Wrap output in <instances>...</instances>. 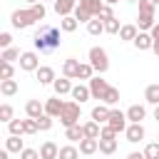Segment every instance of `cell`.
Masks as SVG:
<instances>
[{"label": "cell", "instance_id": "22", "mask_svg": "<svg viewBox=\"0 0 159 159\" xmlns=\"http://www.w3.org/2000/svg\"><path fill=\"white\" fill-rule=\"evenodd\" d=\"M89 97H92V92H89V84H75V87H72V99H75L77 104L87 102Z\"/></svg>", "mask_w": 159, "mask_h": 159}, {"label": "cell", "instance_id": "41", "mask_svg": "<svg viewBox=\"0 0 159 159\" xmlns=\"http://www.w3.org/2000/svg\"><path fill=\"white\" fill-rule=\"evenodd\" d=\"M15 75V67L10 62H0V80H12Z\"/></svg>", "mask_w": 159, "mask_h": 159}, {"label": "cell", "instance_id": "43", "mask_svg": "<svg viewBox=\"0 0 159 159\" xmlns=\"http://www.w3.org/2000/svg\"><path fill=\"white\" fill-rule=\"evenodd\" d=\"M40 132V127H37V119H25V134H37Z\"/></svg>", "mask_w": 159, "mask_h": 159}, {"label": "cell", "instance_id": "20", "mask_svg": "<svg viewBox=\"0 0 159 159\" xmlns=\"http://www.w3.org/2000/svg\"><path fill=\"white\" fill-rule=\"evenodd\" d=\"M109 112H112V107H107V104H97L94 109H92V119L97 122V124H107L109 122Z\"/></svg>", "mask_w": 159, "mask_h": 159}, {"label": "cell", "instance_id": "18", "mask_svg": "<svg viewBox=\"0 0 159 159\" xmlns=\"http://www.w3.org/2000/svg\"><path fill=\"white\" fill-rule=\"evenodd\" d=\"M137 35H139L137 22H127V25H122V30H119V40H122V42H134Z\"/></svg>", "mask_w": 159, "mask_h": 159}, {"label": "cell", "instance_id": "16", "mask_svg": "<svg viewBox=\"0 0 159 159\" xmlns=\"http://www.w3.org/2000/svg\"><path fill=\"white\" fill-rule=\"evenodd\" d=\"M144 117H147V107H144V104H132V107L127 109V119H129V124H142Z\"/></svg>", "mask_w": 159, "mask_h": 159}, {"label": "cell", "instance_id": "48", "mask_svg": "<svg viewBox=\"0 0 159 159\" xmlns=\"http://www.w3.org/2000/svg\"><path fill=\"white\" fill-rule=\"evenodd\" d=\"M112 17H114V10H112V5H107V2H104L102 12H99V20H112Z\"/></svg>", "mask_w": 159, "mask_h": 159}, {"label": "cell", "instance_id": "31", "mask_svg": "<svg viewBox=\"0 0 159 159\" xmlns=\"http://www.w3.org/2000/svg\"><path fill=\"white\" fill-rule=\"evenodd\" d=\"M144 99L149 102V104H159V84H147V89H144Z\"/></svg>", "mask_w": 159, "mask_h": 159}, {"label": "cell", "instance_id": "51", "mask_svg": "<svg viewBox=\"0 0 159 159\" xmlns=\"http://www.w3.org/2000/svg\"><path fill=\"white\" fill-rule=\"evenodd\" d=\"M0 159H10V152H7V149H2V152H0Z\"/></svg>", "mask_w": 159, "mask_h": 159}, {"label": "cell", "instance_id": "28", "mask_svg": "<svg viewBox=\"0 0 159 159\" xmlns=\"http://www.w3.org/2000/svg\"><path fill=\"white\" fill-rule=\"evenodd\" d=\"M77 27H80V22H77V17H75V15L60 17V30H62V32H75Z\"/></svg>", "mask_w": 159, "mask_h": 159}, {"label": "cell", "instance_id": "49", "mask_svg": "<svg viewBox=\"0 0 159 159\" xmlns=\"http://www.w3.org/2000/svg\"><path fill=\"white\" fill-rule=\"evenodd\" d=\"M154 2L152 0H139V12H154Z\"/></svg>", "mask_w": 159, "mask_h": 159}, {"label": "cell", "instance_id": "8", "mask_svg": "<svg viewBox=\"0 0 159 159\" xmlns=\"http://www.w3.org/2000/svg\"><path fill=\"white\" fill-rule=\"evenodd\" d=\"M20 70H25V72H37V70H40V57H37V52H22V55H20Z\"/></svg>", "mask_w": 159, "mask_h": 159}, {"label": "cell", "instance_id": "54", "mask_svg": "<svg viewBox=\"0 0 159 159\" xmlns=\"http://www.w3.org/2000/svg\"><path fill=\"white\" fill-rule=\"evenodd\" d=\"M25 2H30V5H35V2H40V0H25Z\"/></svg>", "mask_w": 159, "mask_h": 159}, {"label": "cell", "instance_id": "21", "mask_svg": "<svg viewBox=\"0 0 159 159\" xmlns=\"http://www.w3.org/2000/svg\"><path fill=\"white\" fill-rule=\"evenodd\" d=\"M72 87H75V84H72L67 77H57L55 84H52V89H55L57 97H62V94H72Z\"/></svg>", "mask_w": 159, "mask_h": 159}, {"label": "cell", "instance_id": "55", "mask_svg": "<svg viewBox=\"0 0 159 159\" xmlns=\"http://www.w3.org/2000/svg\"><path fill=\"white\" fill-rule=\"evenodd\" d=\"M152 2H154V5H159V0H152Z\"/></svg>", "mask_w": 159, "mask_h": 159}, {"label": "cell", "instance_id": "24", "mask_svg": "<svg viewBox=\"0 0 159 159\" xmlns=\"http://www.w3.org/2000/svg\"><path fill=\"white\" fill-rule=\"evenodd\" d=\"M82 129H84V137H89V139H99V134H102V124H97L94 119L84 122Z\"/></svg>", "mask_w": 159, "mask_h": 159}, {"label": "cell", "instance_id": "52", "mask_svg": "<svg viewBox=\"0 0 159 159\" xmlns=\"http://www.w3.org/2000/svg\"><path fill=\"white\" fill-rule=\"evenodd\" d=\"M154 119H157V122H159V104H157V107H154Z\"/></svg>", "mask_w": 159, "mask_h": 159}, {"label": "cell", "instance_id": "2", "mask_svg": "<svg viewBox=\"0 0 159 159\" xmlns=\"http://www.w3.org/2000/svg\"><path fill=\"white\" fill-rule=\"evenodd\" d=\"M102 7H104V2H102V0H77L75 17H77V22H84V25H87L92 17H99Z\"/></svg>", "mask_w": 159, "mask_h": 159}, {"label": "cell", "instance_id": "39", "mask_svg": "<svg viewBox=\"0 0 159 159\" xmlns=\"http://www.w3.org/2000/svg\"><path fill=\"white\" fill-rule=\"evenodd\" d=\"M15 117H12V107L5 102V104H0V122H5V124H10Z\"/></svg>", "mask_w": 159, "mask_h": 159}, {"label": "cell", "instance_id": "27", "mask_svg": "<svg viewBox=\"0 0 159 159\" xmlns=\"http://www.w3.org/2000/svg\"><path fill=\"white\" fill-rule=\"evenodd\" d=\"M99 149V139H89V137H84L82 142H80V154H94Z\"/></svg>", "mask_w": 159, "mask_h": 159}, {"label": "cell", "instance_id": "6", "mask_svg": "<svg viewBox=\"0 0 159 159\" xmlns=\"http://www.w3.org/2000/svg\"><path fill=\"white\" fill-rule=\"evenodd\" d=\"M117 134L119 132H127V127H129V119H127V112H122V109H114L112 107V112H109V122H107Z\"/></svg>", "mask_w": 159, "mask_h": 159}, {"label": "cell", "instance_id": "37", "mask_svg": "<svg viewBox=\"0 0 159 159\" xmlns=\"http://www.w3.org/2000/svg\"><path fill=\"white\" fill-rule=\"evenodd\" d=\"M30 12H32V17H35V20H45V17H47V7L42 5V0H40V2H35V5H30Z\"/></svg>", "mask_w": 159, "mask_h": 159}, {"label": "cell", "instance_id": "13", "mask_svg": "<svg viewBox=\"0 0 159 159\" xmlns=\"http://www.w3.org/2000/svg\"><path fill=\"white\" fill-rule=\"evenodd\" d=\"M52 5H55V12L60 17H67V15H72L77 10V0H55Z\"/></svg>", "mask_w": 159, "mask_h": 159}, {"label": "cell", "instance_id": "26", "mask_svg": "<svg viewBox=\"0 0 159 159\" xmlns=\"http://www.w3.org/2000/svg\"><path fill=\"white\" fill-rule=\"evenodd\" d=\"M5 149H7V152L20 154V152L25 149V142H22L20 137H15V134H7V139H5Z\"/></svg>", "mask_w": 159, "mask_h": 159}, {"label": "cell", "instance_id": "1", "mask_svg": "<svg viewBox=\"0 0 159 159\" xmlns=\"http://www.w3.org/2000/svg\"><path fill=\"white\" fill-rule=\"evenodd\" d=\"M35 47L40 52H47V50H55L60 47V27H50V25H40V30L35 32L32 37Z\"/></svg>", "mask_w": 159, "mask_h": 159}, {"label": "cell", "instance_id": "42", "mask_svg": "<svg viewBox=\"0 0 159 159\" xmlns=\"http://www.w3.org/2000/svg\"><path fill=\"white\" fill-rule=\"evenodd\" d=\"M37 127H40V132H50V129H52V117H50V114L37 117Z\"/></svg>", "mask_w": 159, "mask_h": 159}, {"label": "cell", "instance_id": "50", "mask_svg": "<svg viewBox=\"0 0 159 159\" xmlns=\"http://www.w3.org/2000/svg\"><path fill=\"white\" fill-rule=\"evenodd\" d=\"M127 159H147V157H144V152H132V154H127Z\"/></svg>", "mask_w": 159, "mask_h": 159}, {"label": "cell", "instance_id": "11", "mask_svg": "<svg viewBox=\"0 0 159 159\" xmlns=\"http://www.w3.org/2000/svg\"><path fill=\"white\" fill-rule=\"evenodd\" d=\"M154 25H157V15H154V12H139V15H137V27H139V32H149Z\"/></svg>", "mask_w": 159, "mask_h": 159}, {"label": "cell", "instance_id": "4", "mask_svg": "<svg viewBox=\"0 0 159 159\" xmlns=\"http://www.w3.org/2000/svg\"><path fill=\"white\" fill-rule=\"evenodd\" d=\"M80 114H82L80 104H77L75 99H72V102H67V104H65V109H62V114H60L62 127L67 129V127H72V124H80Z\"/></svg>", "mask_w": 159, "mask_h": 159}, {"label": "cell", "instance_id": "23", "mask_svg": "<svg viewBox=\"0 0 159 159\" xmlns=\"http://www.w3.org/2000/svg\"><path fill=\"white\" fill-rule=\"evenodd\" d=\"M17 80H0V94L2 97H12V94H17Z\"/></svg>", "mask_w": 159, "mask_h": 159}, {"label": "cell", "instance_id": "58", "mask_svg": "<svg viewBox=\"0 0 159 159\" xmlns=\"http://www.w3.org/2000/svg\"><path fill=\"white\" fill-rule=\"evenodd\" d=\"M42 2H45V0H42ZM52 2H55V0H52Z\"/></svg>", "mask_w": 159, "mask_h": 159}, {"label": "cell", "instance_id": "46", "mask_svg": "<svg viewBox=\"0 0 159 159\" xmlns=\"http://www.w3.org/2000/svg\"><path fill=\"white\" fill-rule=\"evenodd\" d=\"M99 139H117V132H114L109 124H102V134H99Z\"/></svg>", "mask_w": 159, "mask_h": 159}, {"label": "cell", "instance_id": "47", "mask_svg": "<svg viewBox=\"0 0 159 159\" xmlns=\"http://www.w3.org/2000/svg\"><path fill=\"white\" fill-rule=\"evenodd\" d=\"M0 47H2V50L12 47V35H10V32H0Z\"/></svg>", "mask_w": 159, "mask_h": 159}, {"label": "cell", "instance_id": "32", "mask_svg": "<svg viewBox=\"0 0 159 159\" xmlns=\"http://www.w3.org/2000/svg\"><path fill=\"white\" fill-rule=\"evenodd\" d=\"M117 102H119V89L109 84V89H107V94L102 97V104H107V107H114Z\"/></svg>", "mask_w": 159, "mask_h": 159}, {"label": "cell", "instance_id": "53", "mask_svg": "<svg viewBox=\"0 0 159 159\" xmlns=\"http://www.w3.org/2000/svg\"><path fill=\"white\" fill-rule=\"evenodd\" d=\"M104 2H107V5H117L119 0H104Z\"/></svg>", "mask_w": 159, "mask_h": 159}, {"label": "cell", "instance_id": "12", "mask_svg": "<svg viewBox=\"0 0 159 159\" xmlns=\"http://www.w3.org/2000/svg\"><path fill=\"white\" fill-rule=\"evenodd\" d=\"M80 60H75V57H67L65 62H62V77H67V80H77V72H80Z\"/></svg>", "mask_w": 159, "mask_h": 159}, {"label": "cell", "instance_id": "25", "mask_svg": "<svg viewBox=\"0 0 159 159\" xmlns=\"http://www.w3.org/2000/svg\"><path fill=\"white\" fill-rule=\"evenodd\" d=\"M65 139H70V142H82V139H84V129H82V124H72V127H67V129H65Z\"/></svg>", "mask_w": 159, "mask_h": 159}, {"label": "cell", "instance_id": "33", "mask_svg": "<svg viewBox=\"0 0 159 159\" xmlns=\"http://www.w3.org/2000/svg\"><path fill=\"white\" fill-rule=\"evenodd\" d=\"M20 55H22V52H20L17 47H7V50H2L0 60H2V62H10V65H12L15 60H20Z\"/></svg>", "mask_w": 159, "mask_h": 159}, {"label": "cell", "instance_id": "30", "mask_svg": "<svg viewBox=\"0 0 159 159\" xmlns=\"http://www.w3.org/2000/svg\"><path fill=\"white\" fill-rule=\"evenodd\" d=\"M87 32H89L92 37L102 35V32H104V20H99V17H92V20L87 22Z\"/></svg>", "mask_w": 159, "mask_h": 159}, {"label": "cell", "instance_id": "35", "mask_svg": "<svg viewBox=\"0 0 159 159\" xmlns=\"http://www.w3.org/2000/svg\"><path fill=\"white\" fill-rule=\"evenodd\" d=\"M7 132L15 134V137H22V134H25V119H12V122L7 124Z\"/></svg>", "mask_w": 159, "mask_h": 159}, {"label": "cell", "instance_id": "57", "mask_svg": "<svg viewBox=\"0 0 159 159\" xmlns=\"http://www.w3.org/2000/svg\"><path fill=\"white\" fill-rule=\"evenodd\" d=\"M157 142H159V137H157Z\"/></svg>", "mask_w": 159, "mask_h": 159}, {"label": "cell", "instance_id": "3", "mask_svg": "<svg viewBox=\"0 0 159 159\" xmlns=\"http://www.w3.org/2000/svg\"><path fill=\"white\" fill-rule=\"evenodd\" d=\"M87 57H89V65L94 67V72H97V75H104V72L109 70V55H107V50H104V47H99V45L89 47Z\"/></svg>", "mask_w": 159, "mask_h": 159}, {"label": "cell", "instance_id": "34", "mask_svg": "<svg viewBox=\"0 0 159 159\" xmlns=\"http://www.w3.org/2000/svg\"><path fill=\"white\" fill-rule=\"evenodd\" d=\"M92 77H94V67H92L89 62H82V65H80V72H77V80H87V82H89Z\"/></svg>", "mask_w": 159, "mask_h": 159}, {"label": "cell", "instance_id": "7", "mask_svg": "<svg viewBox=\"0 0 159 159\" xmlns=\"http://www.w3.org/2000/svg\"><path fill=\"white\" fill-rule=\"evenodd\" d=\"M87 84H89V92H92V97L102 102V97H104V94H107V89H109L107 80H102V75H97V77H92Z\"/></svg>", "mask_w": 159, "mask_h": 159}, {"label": "cell", "instance_id": "36", "mask_svg": "<svg viewBox=\"0 0 159 159\" xmlns=\"http://www.w3.org/2000/svg\"><path fill=\"white\" fill-rule=\"evenodd\" d=\"M99 152L102 154H114L117 152V139H99Z\"/></svg>", "mask_w": 159, "mask_h": 159}, {"label": "cell", "instance_id": "40", "mask_svg": "<svg viewBox=\"0 0 159 159\" xmlns=\"http://www.w3.org/2000/svg\"><path fill=\"white\" fill-rule=\"evenodd\" d=\"M144 157L147 159H159V142H149L144 147Z\"/></svg>", "mask_w": 159, "mask_h": 159}, {"label": "cell", "instance_id": "14", "mask_svg": "<svg viewBox=\"0 0 159 159\" xmlns=\"http://www.w3.org/2000/svg\"><path fill=\"white\" fill-rule=\"evenodd\" d=\"M35 77H37V82L40 84H55V70L50 67V65H40V70L35 72Z\"/></svg>", "mask_w": 159, "mask_h": 159}, {"label": "cell", "instance_id": "15", "mask_svg": "<svg viewBox=\"0 0 159 159\" xmlns=\"http://www.w3.org/2000/svg\"><path fill=\"white\" fill-rule=\"evenodd\" d=\"M25 114H27L30 119L42 117V114H45V102H40V99H27V104H25Z\"/></svg>", "mask_w": 159, "mask_h": 159}, {"label": "cell", "instance_id": "5", "mask_svg": "<svg viewBox=\"0 0 159 159\" xmlns=\"http://www.w3.org/2000/svg\"><path fill=\"white\" fill-rule=\"evenodd\" d=\"M10 22H12L15 30H25V27H32L37 20L32 17V12H30V7H27V10H12Z\"/></svg>", "mask_w": 159, "mask_h": 159}, {"label": "cell", "instance_id": "38", "mask_svg": "<svg viewBox=\"0 0 159 159\" xmlns=\"http://www.w3.org/2000/svg\"><path fill=\"white\" fill-rule=\"evenodd\" d=\"M119 30H122V25H119V20H117V17L104 20V32H109V35H119Z\"/></svg>", "mask_w": 159, "mask_h": 159}, {"label": "cell", "instance_id": "44", "mask_svg": "<svg viewBox=\"0 0 159 159\" xmlns=\"http://www.w3.org/2000/svg\"><path fill=\"white\" fill-rule=\"evenodd\" d=\"M20 159H40V149H30V147H25V149L20 152Z\"/></svg>", "mask_w": 159, "mask_h": 159}, {"label": "cell", "instance_id": "29", "mask_svg": "<svg viewBox=\"0 0 159 159\" xmlns=\"http://www.w3.org/2000/svg\"><path fill=\"white\" fill-rule=\"evenodd\" d=\"M57 159H80V147H75V144L60 147V157Z\"/></svg>", "mask_w": 159, "mask_h": 159}, {"label": "cell", "instance_id": "9", "mask_svg": "<svg viewBox=\"0 0 159 159\" xmlns=\"http://www.w3.org/2000/svg\"><path fill=\"white\" fill-rule=\"evenodd\" d=\"M65 104L67 102H62L57 94L55 97H50V99H45V114H50L52 119H60V114H62V109H65Z\"/></svg>", "mask_w": 159, "mask_h": 159}, {"label": "cell", "instance_id": "45", "mask_svg": "<svg viewBox=\"0 0 159 159\" xmlns=\"http://www.w3.org/2000/svg\"><path fill=\"white\" fill-rule=\"evenodd\" d=\"M149 35H152V40H154V47H152V50H154V52H157V57H159V22L149 30Z\"/></svg>", "mask_w": 159, "mask_h": 159}, {"label": "cell", "instance_id": "17", "mask_svg": "<svg viewBox=\"0 0 159 159\" xmlns=\"http://www.w3.org/2000/svg\"><path fill=\"white\" fill-rule=\"evenodd\" d=\"M57 157H60V147L52 139H47V142L40 144V159H57Z\"/></svg>", "mask_w": 159, "mask_h": 159}, {"label": "cell", "instance_id": "10", "mask_svg": "<svg viewBox=\"0 0 159 159\" xmlns=\"http://www.w3.org/2000/svg\"><path fill=\"white\" fill-rule=\"evenodd\" d=\"M124 137H127L129 144H139V142L147 137V129H144V124H129L127 132H124Z\"/></svg>", "mask_w": 159, "mask_h": 159}, {"label": "cell", "instance_id": "56", "mask_svg": "<svg viewBox=\"0 0 159 159\" xmlns=\"http://www.w3.org/2000/svg\"><path fill=\"white\" fill-rule=\"evenodd\" d=\"M129 2H139V0H129Z\"/></svg>", "mask_w": 159, "mask_h": 159}, {"label": "cell", "instance_id": "19", "mask_svg": "<svg viewBox=\"0 0 159 159\" xmlns=\"http://www.w3.org/2000/svg\"><path fill=\"white\" fill-rule=\"evenodd\" d=\"M139 52H147V50H152L154 47V40H152V35L149 32H139L137 37H134V42H132Z\"/></svg>", "mask_w": 159, "mask_h": 159}]
</instances>
